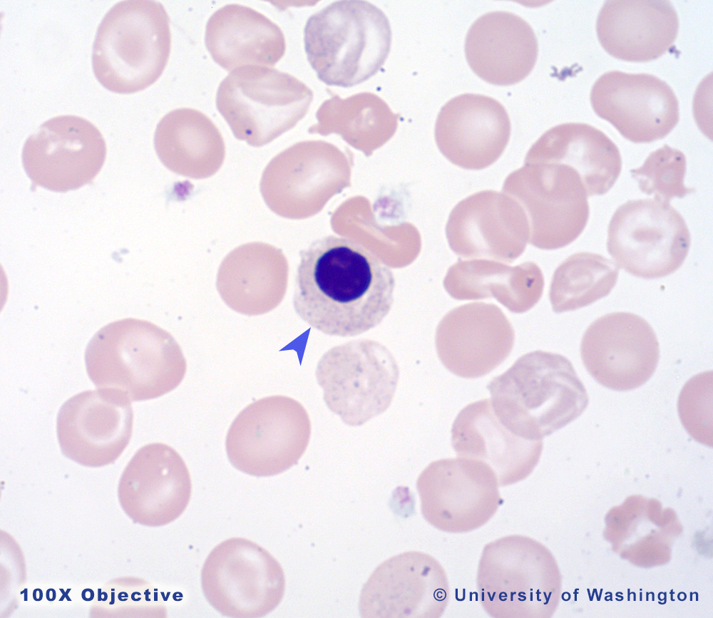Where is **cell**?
Here are the masks:
<instances>
[{
  "label": "cell",
  "instance_id": "4316f807",
  "mask_svg": "<svg viewBox=\"0 0 713 618\" xmlns=\"http://www.w3.org/2000/svg\"><path fill=\"white\" fill-rule=\"evenodd\" d=\"M288 262L280 249L257 242L240 245L221 262L216 286L224 302L247 316L275 309L285 295Z\"/></svg>",
  "mask_w": 713,
  "mask_h": 618
},
{
  "label": "cell",
  "instance_id": "ffe728a7",
  "mask_svg": "<svg viewBox=\"0 0 713 618\" xmlns=\"http://www.w3.org/2000/svg\"><path fill=\"white\" fill-rule=\"evenodd\" d=\"M446 235L449 247L459 257L510 263L525 251L530 227L515 199L504 192L483 190L453 207Z\"/></svg>",
  "mask_w": 713,
  "mask_h": 618
},
{
  "label": "cell",
  "instance_id": "277c9868",
  "mask_svg": "<svg viewBox=\"0 0 713 618\" xmlns=\"http://www.w3.org/2000/svg\"><path fill=\"white\" fill-rule=\"evenodd\" d=\"M304 49L318 78L348 88L375 75L390 51L391 31L384 13L365 1H338L312 15Z\"/></svg>",
  "mask_w": 713,
  "mask_h": 618
},
{
  "label": "cell",
  "instance_id": "8992f818",
  "mask_svg": "<svg viewBox=\"0 0 713 618\" xmlns=\"http://www.w3.org/2000/svg\"><path fill=\"white\" fill-rule=\"evenodd\" d=\"M476 583L482 607L491 617L543 618L556 609L560 575L545 546L511 535L484 546Z\"/></svg>",
  "mask_w": 713,
  "mask_h": 618
},
{
  "label": "cell",
  "instance_id": "5b68a950",
  "mask_svg": "<svg viewBox=\"0 0 713 618\" xmlns=\"http://www.w3.org/2000/svg\"><path fill=\"white\" fill-rule=\"evenodd\" d=\"M169 16L155 1H121L100 23L93 45L94 75L106 89L133 93L155 83L170 51Z\"/></svg>",
  "mask_w": 713,
  "mask_h": 618
},
{
  "label": "cell",
  "instance_id": "4dcf8cb0",
  "mask_svg": "<svg viewBox=\"0 0 713 618\" xmlns=\"http://www.w3.org/2000/svg\"><path fill=\"white\" fill-rule=\"evenodd\" d=\"M154 147L168 170L193 179L215 174L225 155L224 140L216 125L202 112L188 108L173 110L160 120Z\"/></svg>",
  "mask_w": 713,
  "mask_h": 618
},
{
  "label": "cell",
  "instance_id": "52a82bcc",
  "mask_svg": "<svg viewBox=\"0 0 713 618\" xmlns=\"http://www.w3.org/2000/svg\"><path fill=\"white\" fill-rule=\"evenodd\" d=\"M312 98V90L292 75L249 66L223 79L216 106L236 138L260 147L294 127Z\"/></svg>",
  "mask_w": 713,
  "mask_h": 618
},
{
  "label": "cell",
  "instance_id": "6da1fadb",
  "mask_svg": "<svg viewBox=\"0 0 713 618\" xmlns=\"http://www.w3.org/2000/svg\"><path fill=\"white\" fill-rule=\"evenodd\" d=\"M293 305L321 332L354 336L379 325L394 302L391 270L347 237L325 236L299 252Z\"/></svg>",
  "mask_w": 713,
  "mask_h": 618
},
{
  "label": "cell",
  "instance_id": "7402d4cb",
  "mask_svg": "<svg viewBox=\"0 0 713 618\" xmlns=\"http://www.w3.org/2000/svg\"><path fill=\"white\" fill-rule=\"evenodd\" d=\"M513 326L496 305L473 302L448 311L439 322L436 348L443 366L466 378L483 376L502 364L514 344Z\"/></svg>",
  "mask_w": 713,
  "mask_h": 618
},
{
  "label": "cell",
  "instance_id": "e0dca14e",
  "mask_svg": "<svg viewBox=\"0 0 713 618\" xmlns=\"http://www.w3.org/2000/svg\"><path fill=\"white\" fill-rule=\"evenodd\" d=\"M130 400L115 390H88L68 399L57 416L62 453L78 463L101 467L114 463L132 436Z\"/></svg>",
  "mask_w": 713,
  "mask_h": 618
},
{
  "label": "cell",
  "instance_id": "7a4b0ae2",
  "mask_svg": "<svg viewBox=\"0 0 713 618\" xmlns=\"http://www.w3.org/2000/svg\"><path fill=\"white\" fill-rule=\"evenodd\" d=\"M85 363L98 388L118 391L131 401L168 393L180 385L187 370L182 349L170 333L133 318L98 330L87 346Z\"/></svg>",
  "mask_w": 713,
  "mask_h": 618
},
{
  "label": "cell",
  "instance_id": "4fadbf2b",
  "mask_svg": "<svg viewBox=\"0 0 713 618\" xmlns=\"http://www.w3.org/2000/svg\"><path fill=\"white\" fill-rule=\"evenodd\" d=\"M316 376L328 408L344 423L358 426L389 408L399 369L384 346L361 341L328 351L318 363Z\"/></svg>",
  "mask_w": 713,
  "mask_h": 618
},
{
  "label": "cell",
  "instance_id": "1f68e13d",
  "mask_svg": "<svg viewBox=\"0 0 713 618\" xmlns=\"http://www.w3.org/2000/svg\"><path fill=\"white\" fill-rule=\"evenodd\" d=\"M318 123L310 133H338L367 156L394 134L398 115L377 95L362 92L346 98L338 95L324 101L317 110Z\"/></svg>",
  "mask_w": 713,
  "mask_h": 618
},
{
  "label": "cell",
  "instance_id": "7c38bea8",
  "mask_svg": "<svg viewBox=\"0 0 713 618\" xmlns=\"http://www.w3.org/2000/svg\"><path fill=\"white\" fill-rule=\"evenodd\" d=\"M690 242L682 215L656 198L623 203L608 225L609 254L617 266L643 279L663 277L678 269Z\"/></svg>",
  "mask_w": 713,
  "mask_h": 618
},
{
  "label": "cell",
  "instance_id": "836d02e7",
  "mask_svg": "<svg viewBox=\"0 0 713 618\" xmlns=\"http://www.w3.org/2000/svg\"><path fill=\"white\" fill-rule=\"evenodd\" d=\"M641 192L669 202L694 191L685 186L686 158L683 153L668 145L651 153L644 164L630 170Z\"/></svg>",
  "mask_w": 713,
  "mask_h": 618
},
{
  "label": "cell",
  "instance_id": "484cf974",
  "mask_svg": "<svg viewBox=\"0 0 713 618\" xmlns=\"http://www.w3.org/2000/svg\"><path fill=\"white\" fill-rule=\"evenodd\" d=\"M465 53L478 77L491 84L508 86L530 73L537 59L538 42L530 26L520 16L491 11L470 27Z\"/></svg>",
  "mask_w": 713,
  "mask_h": 618
},
{
  "label": "cell",
  "instance_id": "603a6c76",
  "mask_svg": "<svg viewBox=\"0 0 713 618\" xmlns=\"http://www.w3.org/2000/svg\"><path fill=\"white\" fill-rule=\"evenodd\" d=\"M511 128L508 115L499 101L466 93L442 107L434 134L439 150L449 161L477 170L500 158L509 141Z\"/></svg>",
  "mask_w": 713,
  "mask_h": 618
},
{
  "label": "cell",
  "instance_id": "3957f363",
  "mask_svg": "<svg viewBox=\"0 0 713 618\" xmlns=\"http://www.w3.org/2000/svg\"><path fill=\"white\" fill-rule=\"evenodd\" d=\"M493 410L513 433L540 440L582 414L585 388L565 356L535 351L520 356L487 386Z\"/></svg>",
  "mask_w": 713,
  "mask_h": 618
},
{
  "label": "cell",
  "instance_id": "d6986e66",
  "mask_svg": "<svg viewBox=\"0 0 713 618\" xmlns=\"http://www.w3.org/2000/svg\"><path fill=\"white\" fill-rule=\"evenodd\" d=\"M591 105L625 138L648 143L665 138L679 121V103L670 86L647 73L611 71L590 92Z\"/></svg>",
  "mask_w": 713,
  "mask_h": 618
},
{
  "label": "cell",
  "instance_id": "ac0fdd59",
  "mask_svg": "<svg viewBox=\"0 0 713 618\" xmlns=\"http://www.w3.org/2000/svg\"><path fill=\"white\" fill-rule=\"evenodd\" d=\"M449 599L447 576L432 556L406 552L382 562L362 587V617H440Z\"/></svg>",
  "mask_w": 713,
  "mask_h": 618
},
{
  "label": "cell",
  "instance_id": "5bb4252c",
  "mask_svg": "<svg viewBox=\"0 0 713 618\" xmlns=\"http://www.w3.org/2000/svg\"><path fill=\"white\" fill-rule=\"evenodd\" d=\"M498 485L488 464L466 457L433 461L416 480L424 519L449 533L468 532L488 522L503 503Z\"/></svg>",
  "mask_w": 713,
  "mask_h": 618
},
{
  "label": "cell",
  "instance_id": "f546056e",
  "mask_svg": "<svg viewBox=\"0 0 713 618\" xmlns=\"http://www.w3.org/2000/svg\"><path fill=\"white\" fill-rule=\"evenodd\" d=\"M448 294L457 300L493 297L513 313H524L542 297L544 278L533 262L508 266L490 259L458 260L443 279Z\"/></svg>",
  "mask_w": 713,
  "mask_h": 618
},
{
  "label": "cell",
  "instance_id": "f1b7e54d",
  "mask_svg": "<svg viewBox=\"0 0 713 618\" xmlns=\"http://www.w3.org/2000/svg\"><path fill=\"white\" fill-rule=\"evenodd\" d=\"M566 165L579 175L588 197L607 192L622 170L617 145L600 130L584 123L556 125L531 146L525 161Z\"/></svg>",
  "mask_w": 713,
  "mask_h": 618
},
{
  "label": "cell",
  "instance_id": "9c48e42d",
  "mask_svg": "<svg viewBox=\"0 0 713 618\" xmlns=\"http://www.w3.org/2000/svg\"><path fill=\"white\" fill-rule=\"evenodd\" d=\"M311 423L304 406L285 396L264 397L246 406L231 423L225 449L231 464L250 475L282 473L305 452Z\"/></svg>",
  "mask_w": 713,
  "mask_h": 618
},
{
  "label": "cell",
  "instance_id": "8fae6325",
  "mask_svg": "<svg viewBox=\"0 0 713 618\" xmlns=\"http://www.w3.org/2000/svg\"><path fill=\"white\" fill-rule=\"evenodd\" d=\"M201 585L207 602L222 615L262 617L281 602L285 578L268 551L250 540L232 537L208 555Z\"/></svg>",
  "mask_w": 713,
  "mask_h": 618
},
{
  "label": "cell",
  "instance_id": "d4e9b609",
  "mask_svg": "<svg viewBox=\"0 0 713 618\" xmlns=\"http://www.w3.org/2000/svg\"><path fill=\"white\" fill-rule=\"evenodd\" d=\"M678 29L677 14L668 1H606L596 22L605 51L631 62L662 56L674 44Z\"/></svg>",
  "mask_w": 713,
  "mask_h": 618
},
{
  "label": "cell",
  "instance_id": "d6a6232c",
  "mask_svg": "<svg viewBox=\"0 0 713 618\" xmlns=\"http://www.w3.org/2000/svg\"><path fill=\"white\" fill-rule=\"evenodd\" d=\"M618 274L617 265L600 254H572L553 273L549 291L553 310L573 311L600 299L611 292Z\"/></svg>",
  "mask_w": 713,
  "mask_h": 618
},
{
  "label": "cell",
  "instance_id": "2e32d148",
  "mask_svg": "<svg viewBox=\"0 0 713 618\" xmlns=\"http://www.w3.org/2000/svg\"><path fill=\"white\" fill-rule=\"evenodd\" d=\"M581 359L591 376L615 391L635 389L654 374L659 343L647 321L630 312H613L594 321L580 344Z\"/></svg>",
  "mask_w": 713,
  "mask_h": 618
},
{
  "label": "cell",
  "instance_id": "e575fe53",
  "mask_svg": "<svg viewBox=\"0 0 713 618\" xmlns=\"http://www.w3.org/2000/svg\"><path fill=\"white\" fill-rule=\"evenodd\" d=\"M678 412L689 434L697 442L712 446V371L691 378L678 398Z\"/></svg>",
  "mask_w": 713,
  "mask_h": 618
},
{
  "label": "cell",
  "instance_id": "ba28073f",
  "mask_svg": "<svg viewBox=\"0 0 713 618\" xmlns=\"http://www.w3.org/2000/svg\"><path fill=\"white\" fill-rule=\"evenodd\" d=\"M352 166L349 150L324 140L300 141L270 161L262 175L260 192L277 215L307 219L351 185Z\"/></svg>",
  "mask_w": 713,
  "mask_h": 618
},
{
  "label": "cell",
  "instance_id": "83f0119b",
  "mask_svg": "<svg viewBox=\"0 0 713 618\" xmlns=\"http://www.w3.org/2000/svg\"><path fill=\"white\" fill-rule=\"evenodd\" d=\"M205 41L213 60L228 71L249 66L272 67L284 56L280 28L253 9L232 4L208 19Z\"/></svg>",
  "mask_w": 713,
  "mask_h": 618
},
{
  "label": "cell",
  "instance_id": "9a60e30c",
  "mask_svg": "<svg viewBox=\"0 0 713 618\" xmlns=\"http://www.w3.org/2000/svg\"><path fill=\"white\" fill-rule=\"evenodd\" d=\"M21 155L26 173L35 185L66 192L95 178L105 162L106 145L88 120L59 115L44 122L27 138Z\"/></svg>",
  "mask_w": 713,
  "mask_h": 618
},
{
  "label": "cell",
  "instance_id": "44dd1931",
  "mask_svg": "<svg viewBox=\"0 0 713 618\" xmlns=\"http://www.w3.org/2000/svg\"><path fill=\"white\" fill-rule=\"evenodd\" d=\"M191 491L190 473L180 454L167 444L153 443L140 448L126 465L118 495L134 522L156 527L180 517Z\"/></svg>",
  "mask_w": 713,
  "mask_h": 618
},
{
  "label": "cell",
  "instance_id": "cb8c5ba5",
  "mask_svg": "<svg viewBox=\"0 0 713 618\" xmlns=\"http://www.w3.org/2000/svg\"><path fill=\"white\" fill-rule=\"evenodd\" d=\"M451 442L458 455L488 464L501 486L526 478L543 450L542 439H526L508 429L495 414L490 399L471 403L459 412L452 426Z\"/></svg>",
  "mask_w": 713,
  "mask_h": 618
},
{
  "label": "cell",
  "instance_id": "30bf717a",
  "mask_svg": "<svg viewBox=\"0 0 713 618\" xmlns=\"http://www.w3.org/2000/svg\"><path fill=\"white\" fill-rule=\"evenodd\" d=\"M503 192L515 199L529 222V242L556 249L575 240L589 218L588 197L578 172L550 161H525L506 178Z\"/></svg>",
  "mask_w": 713,
  "mask_h": 618
}]
</instances>
